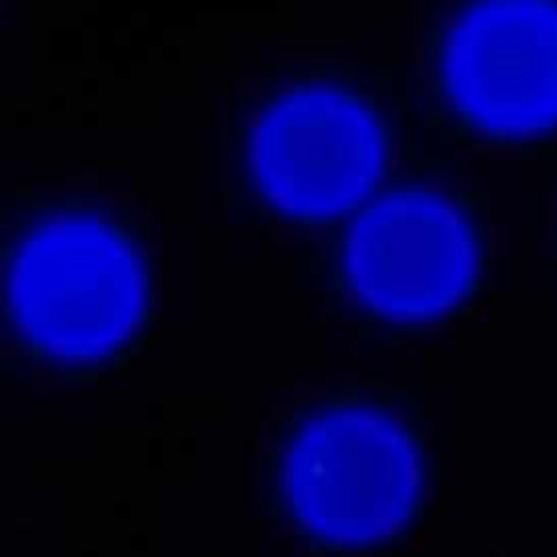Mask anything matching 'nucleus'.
Segmentation results:
<instances>
[{
    "label": "nucleus",
    "mask_w": 557,
    "mask_h": 557,
    "mask_svg": "<svg viewBox=\"0 0 557 557\" xmlns=\"http://www.w3.org/2000/svg\"><path fill=\"white\" fill-rule=\"evenodd\" d=\"M289 490L320 533L370 540L394 529L416 492V461L405 437L368 413H337L296 444Z\"/></svg>",
    "instance_id": "2"
},
{
    "label": "nucleus",
    "mask_w": 557,
    "mask_h": 557,
    "mask_svg": "<svg viewBox=\"0 0 557 557\" xmlns=\"http://www.w3.org/2000/svg\"><path fill=\"white\" fill-rule=\"evenodd\" d=\"M376 135L344 98L305 94L283 102L261 126L257 165L287 207L331 211L350 202L376 168Z\"/></svg>",
    "instance_id": "4"
},
{
    "label": "nucleus",
    "mask_w": 557,
    "mask_h": 557,
    "mask_svg": "<svg viewBox=\"0 0 557 557\" xmlns=\"http://www.w3.org/2000/svg\"><path fill=\"white\" fill-rule=\"evenodd\" d=\"M15 305L26 329L63 355L115 344L139 307V276L126 248L94 224H59L22 255Z\"/></svg>",
    "instance_id": "1"
},
{
    "label": "nucleus",
    "mask_w": 557,
    "mask_h": 557,
    "mask_svg": "<svg viewBox=\"0 0 557 557\" xmlns=\"http://www.w3.org/2000/svg\"><path fill=\"white\" fill-rule=\"evenodd\" d=\"M457 98L500 131L557 120V9L544 0H494L457 30L450 50Z\"/></svg>",
    "instance_id": "3"
},
{
    "label": "nucleus",
    "mask_w": 557,
    "mask_h": 557,
    "mask_svg": "<svg viewBox=\"0 0 557 557\" xmlns=\"http://www.w3.org/2000/svg\"><path fill=\"white\" fill-rule=\"evenodd\" d=\"M470 263L461 222L424 198H398L374 209L350 244L359 289L374 305L403 315L433 313L453 302Z\"/></svg>",
    "instance_id": "5"
}]
</instances>
